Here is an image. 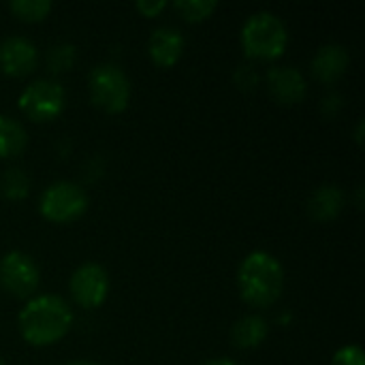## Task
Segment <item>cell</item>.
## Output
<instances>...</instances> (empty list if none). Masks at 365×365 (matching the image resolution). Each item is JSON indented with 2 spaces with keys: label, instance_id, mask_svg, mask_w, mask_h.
I'll return each mask as SVG.
<instances>
[{
  "label": "cell",
  "instance_id": "8",
  "mask_svg": "<svg viewBox=\"0 0 365 365\" xmlns=\"http://www.w3.org/2000/svg\"><path fill=\"white\" fill-rule=\"evenodd\" d=\"M68 289L77 306L92 310L105 304L109 295V276L103 265L83 263L81 267L73 272Z\"/></svg>",
  "mask_w": 365,
  "mask_h": 365
},
{
  "label": "cell",
  "instance_id": "23",
  "mask_svg": "<svg viewBox=\"0 0 365 365\" xmlns=\"http://www.w3.org/2000/svg\"><path fill=\"white\" fill-rule=\"evenodd\" d=\"M68 365H96V364H92V361H73V364H68Z\"/></svg>",
  "mask_w": 365,
  "mask_h": 365
},
{
  "label": "cell",
  "instance_id": "11",
  "mask_svg": "<svg viewBox=\"0 0 365 365\" xmlns=\"http://www.w3.org/2000/svg\"><path fill=\"white\" fill-rule=\"evenodd\" d=\"M267 88L280 105H297L306 96V79L293 66H276L267 73Z\"/></svg>",
  "mask_w": 365,
  "mask_h": 365
},
{
  "label": "cell",
  "instance_id": "10",
  "mask_svg": "<svg viewBox=\"0 0 365 365\" xmlns=\"http://www.w3.org/2000/svg\"><path fill=\"white\" fill-rule=\"evenodd\" d=\"M184 47H186L184 34L173 26L156 28L148 41V53L152 62L160 68H171L173 64H178V60L184 53Z\"/></svg>",
  "mask_w": 365,
  "mask_h": 365
},
{
  "label": "cell",
  "instance_id": "16",
  "mask_svg": "<svg viewBox=\"0 0 365 365\" xmlns=\"http://www.w3.org/2000/svg\"><path fill=\"white\" fill-rule=\"evenodd\" d=\"M30 190V180L21 169H9L0 178V192L9 201H21L28 197Z\"/></svg>",
  "mask_w": 365,
  "mask_h": 365
},
{
  "label": "cell",
  "instance_id": "9",
  "mask_svg": "<svg viewBox=\"0 0 365 365\" xmlns=\"http://www.w3.org/2000/svg\"><path fill=\"white\" fill-rule=\"evenodd\" d=\"M38 60L36 47L24 36H9L0 43V68L11 77H26Z\"/></svg>",
  "mask_w": 365,
  "mask_h": 365
},
{
  "label": "cell",
  "instance_id": "3",
  "mask_svg": "<svg viewBox=\"0 0 365 365\" xmlns=\"http://www.w3.org/2000/svg\"><path fill=\"white\" fill-rule=\"evenodd\" d=\"M287 45L289 30L284 21L269 11L250 15L242 26V47L255 60H276L287 51Z\"/></svg>",
  "mask_w": 365,
  "mask_h": 365
},
{
  "label": "cell",
  "instance_id": "4",
  "mask_svg": "<svg viewBox=\"0 0 365 365\" xmlns=\"http://www.w3.org/2000/svg\"><path fill=\"white\" fill-rule=\"evenodd\" d=\"M92 103L107 113H122L130 103V79L115 64H98L88 77Z\"/></svg>",
  "mask_w": 365,
  "mask_h": 365
},
{
  "label": "cell",
  "instance_id": "20",
  "mask_svg": "<svg viewBox=\"0 0 365 365\" xmlns=\"http://www.w3.org/2000/svg\"><path fill=\"white\" fill-rule=\"evenodd\" d=\"M331 365H365L361 346H355V344L342 346V349L334 355Z\"/></svg>",
  "mask_w": 365,
  "mask_h": 365
},
{
  "label": "cell",
  "instance_id": "18",
  "mask_svg": "<svg viewBox=\"0 0 365 365\" xmlns=\"http://www.w3.org/2000/svg\"><path fill=\"white\" fill-rule=\"evenodd\" d=\"M173 9L182 15L186 21H205L214 15L218 9V2L214 0H178L173 2Z\"/></svg>",
  "mask_w": 365,
  "mask_h": 365
},
{
  "label": "cell",
  "instance_id": "1",
  "mask_svg": "<svg viewBox=\"0 0 365 365\" xmlns=\"http://www.w3.org/2000/svg\"><path fill=\"white\" fill-rule=\"evenodd\" d=\"M73 325L71 306L58 295L32 297L17 317L21 338L32 346H49L62 340Z\"/></svg>",
  "mask_w": 365,
  "mask_h": 365
},
{
  "label": "cell",
  "instance_id": "7",
  "mask_svg": "<svg viewBox=\"0 0 365 365\" xmlns=\"http://www.w3.org/2000/svg\"><path fill=\"white\" fill-rule=\"evenodd\" d=\"M41 282L38 265L21 250H11L0 261V284L15 297H30Z\"/></svg>",
  "mask_w": 365,
  "mask_h": 365
},
{
  "label": "cell",
  "instance_id": "12",
  "mask_svg": "<svg viewBox=\"0 0 365 365\" xmlns=\"http://www.w3.org/2000/svg\"><path fill=\"white\" fill-rule=\"evenodd\" d=\"M349 51L344 45H338V43H329V45H323L314 58H312V75L323 81V83H336L349 68Z\"/></svg>",
  "mask_w": 365,
  "mask_h": 365
},
{
  "label": "cell",
  "instance_id": "22",
  "mask_svg": "<svg viewBox=\"0 0 365 365\" xmlns=\"http://www.w3.org/2000/svg\"><path fill=\"white\" fill-rule=\"evenodd\" d=\"M203 365H240V364H235V361H231V359H225V357H220V359H212V361H205Z\"/></svg>",
  "mask_w": 365,
  "mask_h": 365
},
{
  "label": "cell",
  "instance_id": "2",
  "mask_svg": "<svg viewBox=\"0 0 365 365\" xmlns=\"http://www.w3.org/2000/svg\"><path fill=\"white\" fill-rule=\"evenodd\" d=\"M237 289L242 299L252 308L274 306L284 289L282 263L265 250L250 252L237 269Z\"/></svg>",
  "mask_w": 365,
  "mask_h": 365
},
{
  "label": "cell",
  "instance_id": "5",
  "mask_svg": "<svg viewBox=\"0 0 365 365\" xmlns=\"http://www.w3.org/2000/svg\"><path fill=\"white\" fill-rule=\"evenodd\" d=\"M38 210L49 222L68 225L83 216V212L88 210V197L73 182H53L41 195Z\"/></svg>",
  "mask_w": 365,
  "mask_h": 365
},
{
  "label": "cell",
  "instance_id": "15",
  "mask_svg": "<svg viewBox=\"0 0 365 365\" xmlns=\"http://www.w3.org/2000/svg\"><path fill=\"white\" fill-rule=\"evenodd\" d=\"M28 143V135L24 130V126L9 118V115H0V158H15L26 150Z\"/></svg>",
  "mask_w": 365,
  "mask_h": 365
},
{
  "label": "cell",
  "instance_id": "6",
  "mask_svg": "<svg viewBox=\"0 0 365 365\" xmlns=\"http://www.w3.org/2000/svg\"><path fill=\"white\" fill-rule=\"evenodd\" d=\"M17 105L32 122H51L64 111L66 94L58 81L38 79L19 94Z\"/></svg>",
  "mask_w": 365,
  "mask_h": 365
},
{
  "label": "cell",
  "instance_id": "14",
  "mask_svg": "<svg viewBox=\"0 0 365 365\" xmlns=\"http://www.w3.org/2000/svg\"><path fill=\"white\" fill-rule=\"evenodd\" d=\"M269 334V327H267V321L259 314H248V317H242L233 329H231V338H233V344L237 349H257L265 342Z\"/></svg>",
  "mask_w": 365,
  "mask_h": 365
},
{
  "label": "cell",
  "instance_id": "24",
  "mask_svg": "<svg viewBox=\"0 0 365 365\" xmlns=\"http://www.w3.org/2000/svg\"><path fill=\"white\" fill-rule=\"evenodd\" d=\"M0 365H6V364H4V359H2V357H0Z\"/></svg>",
  "mask_w": 365,
  "mask_h": 365
},
{
  "label": "cell",
  "instance_id": "13",
  "mask_svg": "<svg viewBox=\"0 0 365 365\" xmlns=\"http://www.w3.org/2000/svg\"><path fill=\"white\" fill-rule=\"evenodd\" d=\"M344 205V192L338 186H321L319 190L312 192L308 201V214L310 218L319 222H331L338 218Z\"/></svg>",
  "mask_w": 365,
  "mask_h": 365
},
{
  "label": "cell",
  "instance_id": "17",
  "mask_svg": "<svg viewBox=\"0 0 365 365\" xmlns=\"http://www.w3.org/2000/svg\"><path fill=\"white\" fill-rule=\"evenodd\" d=\"M9 9L17 19L34 24V21H43L49 15L51 2L49 0H13Z\"/></svg>",
  "mask_w": 365,
  "mask_h": 365
},
{
  "label": "cell",
  "instance_id": "21",
  "mask_svg": "<svg viewBox=\"0 0 365 365\" xmlns=\"http://www.w3.org/2000/svg\"><path fill=\"white\" fill-rule=\"evenodd\" d=\"M137 6V11L143 15V17H156L165 6H167V2H163V0H156V2H150V0H141V2H137L135 4Z\"/></svg>",
  "mask_w": 365,
  "mask_h": 365
},
{
  "label": "cell",
  "instance_id": "19",
  "mask_svg": "<svg viewBox=\"0 0 365 365\" xmlns=\"http://www.w3.org/2000/svg\"><path fill=\"white\" fill-rule=\"evenodd\" d=\"M77 58V49L68 43H62V45H56L49 49L47 53V66L51 73H64L73 66Z\"/></svg>",
  "mask_w": 365,
  "mask_h": 365
}]
</instances>
